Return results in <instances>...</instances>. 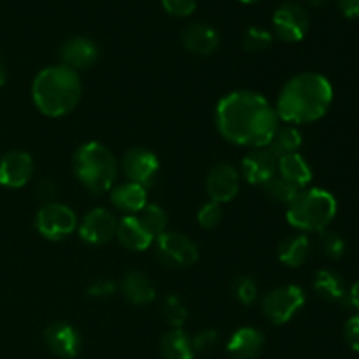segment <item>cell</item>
I'll list each match as a JSON object with an SVG mask.
<instances>
[{
	"instance_id": "cell-1",
	"label": "cell",
	"mask_w": 359,
	"mask_h": 359,
	"mask_svg": "<svg viewBox=\"0 0 359 359\" xmlns=\"http://www.w3.org/2000/svg\"><path fill=\"white\" fill-rule=\"evenodd\" d=\"M217 132L241 147H266L279 128L276 107L263 95L237 90L224 95L214 112Z\"/></svg>"
},
{
	"instance_id": "cell-2",
	"label": "cell",
	"mask_w": 359,
	"mask_h": 359,
	"mask_svg": "<svg viewBox=\"0 0 359 359\" xmlns=\"http://www.w3.org/2000/svg\"><path fill=\"white\" fill-rule=\"evenodd\" d=\"M333 102L332 83L318 72L291 77L279 91L276 112L286 125H307L321 119Z\"/></svg>"
},
{
	"instance_id": "cell-3",
	"label": "cell",
	"mask_w": 359,
	"mask_h": 359,
	"mask_svg": "<svg viewBox=\"0 0 359 359\" xmlns=\"http://www.w3.org/2000/svg\"><path fill=\"white\" fill-rule=\"evenodd\" d=\"M83 95L79 72L65 65L46 67L32 83V98L39 112L48 118H62L72 112Z\"/></svg>"
},
{
	"instance_id": "cell-4",
	"label": "cell",
	"mask_w": 359,
	"mask_h": 359,
	"mask_svg": "<svg viewBox=\"0 0 359 359\" xmlns=\"http://www.w3.org/2000/svg\"><path fill=\"white\" fill-rule=\"evenodd\" d=\"M72 167L77 181L95 195L112 189L119 172V165L111 149L95 140L77 147Z\"/></svg>"
},
{
	"instance_id": "cell-5",
	"label": "cell",
	"mask_w": 359,
	"mask_h": 359,
	"mask_svg": "<svg viewBox=\"0 0 359 359\" xmlns=\"http://www.w3.org/2000/svg\"><path fill=\"white\" fill-rule=\"evenodd\" d=\"M335 216V196L323 188L300 189L286 210L287 223L305 233H321L330 226Z\"/></svg>"
},
{
	"instance_id": "cell-6",
	"label": "cell",
	"mask_w": 359,
	"mask_h": 359,
	"mask_svg": "<svg viewBox=\"0 0 359 359\" xmlns=\"http://www.w3.org/2000/svg\"><path fill=\"white\" fill-rule=\"evenodd\" d=\"M305 305V293L297 284H286L269 291L262 302L265 318L273 325L290 323Z\"/></svg>"
},
{
	"instance_id": "cell-7",
	"label": "cell",
	"mask_w": 359,
	"mask_h": 359,
	"mask_svg": "<svg viewBox=\"0 0 359 359\" xmlns=\"http://www.w3.org/2000/svg\"><path fill=\"white\" fill-rule=\"evenodd\" d=\"M76 212L69 205L60 202H49L39 209L35 216V228L44 238L58 242L72 235L77 230Z\"/></svg>"
},
{
	"instance_id": "cell-8",
	"label": "cell",
	"mask_w": 359,
	"mask_h": 359,
	"mask_svg": "<svg viewBox=\"0 0 359 359\" xmlns=\"http://www.w3.org/2000/svg\"><path fill=\"white\" fill-rule=\"evenodd\" d=\"M156 256L168 269H188L198 259V248L191 238L177 231H163L156 237Z\"/></svg>"
},
{
	"instance_id": "cell-9",
	"label": "cell",
	"mask_w": 359,
	"mask_h": 359,
	"mask_svg": "<svg viewBox=\"0 0 359 359\" xmlns=\"http://www.w3.org/2000/svg\"><path fill=\"white\" fill-rule=\"evenodd\" d=\"M121 170L126 181L147 188L153 184L160 172V160L153 151L146 149V147H132L123 156Z\"/></svg>"
},
{
	"instance_id": "cell-10",
	"label": "cell",
	"mask_w": 359,
	"mask_h": 359,
	"mask_svg": "<svg viewBox=\"0 0 359 359\" xmlns=\"http://www.w3.org/2000/svg\"><path fill=\"white\" fill-rule=\"evenodd\" d=\"M273 30L284 42H300L309 32V14L300 4L284 2L273 13Z\"/></svg>"
},
{
	"instance_id": "cell-11",
	"label": "cell",
	"mask_w": 359,
	"mask_h": 359,
	"mask_svg": "<svg viewBox=\"0 0 359 359\" xmlns=\"http://www.w3.org/2000/svg\"><path fill=\"white\" fill-rule=\"evenodd\" d=\"M116 230H118V219L111 210L104 207L91 209L77 224L81 241L90 245H105L116 237Z\"/></svg>"
},
{
	"instance_id": "cell-12",
	"label": "cell",
	"mask_w": 359,
	"mask_h": 359,
	"mask_svg": "<svg viewBox=\"0 0 359 359\" xmlns=\"http://www.w3.org/2000/svg\"><path fill=\"white\" fill-rule=\"evenodd\" d=\"M241 188V174L230 163H217L207 172L205 189L212 202L223 203L231 202L237 196Z\"/></svg>"
},
{
	"instance_id": "cell-13",
	"label": "cell",
	"mask_w": 359,
	"mask_h": 359,
	"mask_svg": "<svg viewBox=\"0 0 359 359\" xmlns=\"http://www.w3.org/2000/svg\"><path fill=\"white\" fill-rule=\"evenodd\" d=\"M34 175V158L25 151H7L0 158V184L6 188H23Z\"/></svg>"
},
{
	"instance_id": "cell-14",
	"label": "cell",
	"mask_w": 359,
	"mask_h": 359,
	"mask_svg": "<svg viewBox=\"0 0 359 359\" xmlns=\"http://www.w3.org/2000/svg\"><path fill=\"white\" fill-rule=\"evenodd\" d=\"M277 163H279V160L266 147H259V149H252L251 153L242 158L241 174L249 184L263 188L270 179L277 175Z\"/></svg>"
},
{
	"instance_id": "cell-15",
	"label": "cell",
	"mask_w": 359,
	"mask_h": 359,
	"mask_svg": "<svg viewBox=\"0 0 359 359\" xmlns=\"http://www.w3.org/2000/svg\"><path fill=\"white\" fill-rule=\"evenodd\" d=\"M44 342L53 354L63 359H72L79 354L83 340L72 325L63 321L51 323L44 332Z\"/></svg>"
},
{
	"instance_id": "cell-16",
	"label": "cell",
	"mask_w": 359,
	"mask_h": 359,
	"mask_svg": "<svg viewBox=\"0 0 359 359\" xmlns=\"http://www.w3.org/2000/svg\"><path fill=\"white\" fill-rule=\"evenodd\" d=\"M100 56V49L95 41L88 37H72L67 42H63L62 49H60V58H62V65L69 67V69L76 70H86L91 65H95Z\"/></svg>"
},
{
	"instance_id": "cell-17",
	"label": "cell",
	"mask_w": 359,
	"mask_h": 359,
	"mask_svg": "<svg viewBox=\"0 0 359 359\" xmlns=\"http://www.w3.org/2000/svg\"><path fill=\"white\" fill-rule=\"evenodd\" d=\"M263 347H265V337L252 326L238 328L226 344L228 354L233 359H256L262 354Z\"/></svg>"
},
{
	"instance_id": "cell-18",
	"label": "cell",
	"mask_w": 359,
	"mask_h": 359,
	"mask_svg": "<svg viewBox=\"0 0 359 359\" xmlns=\"http://www.w3.org/2000/svg\"><path fill=\"white\" fill-rule=\"evenodd\" d=\"M111 203L126 216H139L147 205V191L135 182H121L111 189Z\"/></svg>"
},
{
	"instance_id": "cell-19",
	"label": "cell",
	"mask_w": 359,
	"mask_h": 359,
	"mask_svg": "<svg viewBox=\"0 0 359 359\" xmlns=\"http://www.w3.org/2000/svg\"><path fill=\"white\" fill-rule=\"evenodd\" d=\"M182 44L193 55L209 56L219 48V34L207 23H191L182 32Z\"/></svg>"
},
{
	"instance_id": "cell-20",
	"label": "cell",
	"mask_w": 359,
	"mask_h": 359,
	"mask_svg": "<svg viewBox=\"0 0 359 359\" xmlns=\"http://www.w3.org/2000/svg\"><path fill=\"white\" fill-rule=\"evenodd\" d=\"M116 238H118L123 248L137 252L146 251L154 241L153 235L146 230V226L140 223L137 216H125L121 221H118Z\"/></svg>"
},
{
	"instance_id": "cell-21",
	"label": "cell",
	"mask_w": 359,
	"mask_h": 359,
	"mask_svg": "<svg viewBox=\"0 0 359 359\" xmlns=\"http://www.w3.org/2000/svg\"><path fill=\"white\" fill-rule=\"evenodd\" d=\"M119 290H121L123 297L133 305H147L156 297V290H154L151 279L140 270H132L123 276Z\"/></svg>"
},
{
	"instance_id": "cell-22",
	"label": "cell",
	"mask_w": 359,
	"mask_h": 359,
	"mask_svg": "<svg viewBox=\"0 0 359 359\" xmlns=\"http://www.w3.org/2000/svg\"><path fill=\"white\" fill-rule=\"evenodd\" d=\"M277 175L293 184L294 188L305 189L312 181V168L300 153H293L279 158Z\"/></svg>"
},
{
	"instance_id": "cell-23",
	"label": "cell",
	"mask_w": 359,
	"mask_h": 359,
	"mask_svg": "<svg viewBox=\"0 0 359 359\" xmlns=\"http://www.w3.org/2000/svg\"><path fill=\"white\" fill-rule=\"evenodd\" d=\"M312 251V244L309 241V237L305 233H297L290 235V237L284 238L279 244V249H277V255H279V259L286 266H291V269H298V266L304 265L309 259Z\"/></svg>"
},
{
	"instance_id": "cell-24",
	"label": "cell",
	"mask_w": 359,
	"mask_h": 359,
	"mask_svg": "<svg viewBox=\"0 0 359 359\" xmlns=\"http://www.w3.org/2000/svg\"><path fill=\"white\" fill-rule=\"evenodd\" d=\"M314 291L319 298H323L325 302H333V304H344L347 297L342 277L328 269H323L316 273Z\"/></svg>"
},
{
	"instance_id": "cell-25",
	"label": "cell",
	"mask_w": 359,
	"mask_h": 359,
	"mask_svg": "<svg viewBox=\"0 0 359 359\" xmlns=\"http://www.w3.org/2000/svg\"><path fill=\"white\" fill-rule=\"evenodd\" d=\"M161 359H195L191 339L181 328H172L160 342Z\"/></svg>"
},
{
	"instance_id": "cell-26",
	"label": "cell",
	"mask_w": 359,
	"mask_h": 359,
	"mask_svg": "<svg viewBox=\"0 0 359 359\" xmlns=\"http://www.w3.org/2000/svg\"><path fill=\"white\" fill-rule=\"evenodd\" d=\"M302 144H304V139H302L300 130L297 126L286 125L277 128V132L273 133L272 140L269 142L266 149L279 160V158L286 156V154L298 153Z\"/></svg>"
},
{
	"instance_id": "cell-27",
	"label": "cell",
	"mask_w": 359,
	"mask_h": 359,
	"mask_svg": "<svg viewBox=\"0 0 359 359\" xmlns=\"http://www.w3.org/2000/svg\"><path fill=\"white\" fill-rule=\"evenodd\" d=\"M137 217H139L140 223L146 226V230L149 231L154 238H156L158 235L163 233L168 223L167 212H165L160 205H156V203H147L142 209V212Z\"/></svg>"
},
{
	"instance_id": "cell-28",
	"label": "cell",
	"mask_w": 359,
	"mask_h": 359,
	"mask_svg": "<svg viewBox=\"0 0 359 359\" xmlns=\"http://www.w3.org/2000/svg\"><path fill=\"white\" fill-rule=\"evenodd\" d=\"M263 189H265L266 196H269L270 200H273V202L277 203H286V205H290V203L293 202L294 196L298 195V191H300V189L294 188L293 184H290V182L284 181L283 177H279V175L270 179V181L263 186Z\"/></svg>"
},
{
	"instance_id": "cell-29",
	"label": "cell",
	"mask_w": 359,
	"mask_h": 359,
	"mask_svg": "<svg viewBox=\"0 0 359 359\" xmlns=\"http://www.w3.org/2000/svg\"><path fill=\"white\" fill-rule=\"evenodd\" d=\"M161 312H163L165 319H167L172 328H182L186 319H188V309L182 304L181 298L175 297V294H168V297L163 298Z\"/></svg>"
},
{
	"instance_id": "cell-30",
	"label": "cell",
	"mask_w": 359,
	"mask_h": 359,
	"mask_svg": "<svg viewBox=\"0 0 359 359\" xmlns=\"http://www.w3.org/2000/svg\"><path fill=\"white\" fill-rule=\"evenodd\" d=\"M272 42H273V35L270 34L269 30L259 27H251L245 30L242 44H244L245 51L262 53V51H266V49L272 46Z\"/></svg>"
},
{
	"instance_id": "cell-31",
	"label": "cell",
	"mask_w": 359,
	"mask_h": 359,
	"mask_svg": "<svg viewBox=\"0 0 359 359\" xmlns=\"http://www.w3.org/2000/svg\"><path fill=\"white\" fill-rule=\"evenodd\" d=\"M318 244L323 255L328 256V258L332 259L342 258L344 252H346V242H344V238L340 237L339 233H335V231H321V233H319Z\"/></svg>"
},
{
	"instance_id": "cell-32",
	"label": "cell",
	"mask_w": 359,
	"mask_h": 359,
	"mask_svg": "<svg viewBox=\"0 0 359 359\" xmlns=\"http://www.w3.org/2000/svg\"><path fill=\"white\" fill-rule=\"evenodd\" d=\"M233 293L242 305H252L258 298V284L252 277H237L233 283Z\"/></svg>"
},
{
	"instance_id": "cell-33",
	"label": "cell",
	"mask_w": 359,
	"mask_h": 359,
	"mask_svg": "<svg viewBox=\"0 0 359 359\" xmlns=\"http://www.w3.org/2000/svg\"><path fill=\"white\" fill-rule=\"evenodd\" d=\"M221 217H223V210H221V205L216 202H207L200 207L198 214H196V219H198V224L203 228V230H212L217 224L221 223Z\"/></svg>"
},
{
	"instance_id": "cell-34",
	"label": "cell",
	"mask_w": 359,
	"mask_h": 359,
	"mask_svg": "<svg viewBox=\"0 0 359 359\" xmlns=\"http://www.w3.org/2000/svg\"><path fill=\"white\" fill-rule=\"evenodd\" d=\"M191 344L195 353H210L217 346V332L216 330H202L196 333Z\"/></svg>"
},
{
	"instance_id": "cell-35",
	"label": "cell",
	"mask_w": 359,
	"mask_h": 359,
	"mask_svg": "<svg viewBox=\"0 0 359 359\" xmlns=\"http://www.w3.org/2000/svg\"><path fill=\"white\" fill-rule=\"evenodd\" d=\"M161 4L172 16H189L196 7V0H161Z\"/></svg>"
},
{
	"instance_id": "cell-36",
	"label": "cell",
	"mask_w": 359,
	"mask_h": 359,
	"mask_svg": "<svg viewBox=\"0 0 359 359\" xmlns=\"http://www.w3.org/2000/svg\"><path fill=\"white\" fill-rule=\"evenodd\" d=\"M86 293L91 298H107L116 293V284L107 279H97L88 286Z\"/></svg>"
},
{
	"instance_id": "cell-37",
	"label": "cell",
	"mask_w": 359,
	"mask_h": 359,
	"mask_svg": "<svg viewBox=\"0 0 359 359\" xmlns=\"http://www.w3.org/2000/svg\"><path fill=\"white\" fill-rule=\"evenodd\" d=\"M344 337H346L347 346H349L354 353L359 354V314L353 316V318L346 323Z\"/></svg>"
},
{
	"instance_id": "cell-38",
	"label": "cell",
	"mask_w": 359,
	"mask_h": 359,
	"mask_svg": "<svg viewBox=\"0 0 359 359\" xmlns=\"http://www.w3.org/2000/svg\"><path fill=\"white\" fill-rule=\"evenodd\" d=\"M56 193H58V186H56L51 179H42V181L37 184V196L44 203L55 202L53 198H55Z\"/></svg>"
},
{
	"instance_id": "cell-39",
	"label": "cell",
	"mask_w": 359,
	"mask_h": 359,
	"mask_svg": "<svg viewBox=\"0 0 359 359\" xmlns=\"http://www.w3.org/2000/svg\"><path fill=\"white\" fill-rule=\"evenodd\" d=\"M339 9L347 20H359V0H339Z\"/></svg>"
},
{
	"instance_id": "cell-40",
	"label": "cell",
	"mask_w": 359,
	"mask_h": 359,
	"mask_svg": "<svg viewBox=\"0 0 359 359\" xmlns=\"http://www.w3.org/2000/svg\"><path fill=\"white\" fill-rule=\"evenodd\" d=\"M344 305H349V307L359 311V279L353 284V287L347 291V297H346V302H344Z\"/></svg>"
},
{
	"instance_id": "cell-41",
	"label": "cell",
	"mask_w": 359,
	"mask_h": 359,
	"mask_svg": "<svg viewBox=\"0 0 359 359\" xmlns=\"http://www.w3.org/2000/svg\"><path fill=\"white\" fill-rule=\"evenodd\" d=\"M6 81H7V70H6V65H4L2 58H0V88L6 84Z\"/></svg>"
},
{
	"instance_id": "cell-42",
	"label": "cell",
	"mask_w": 359,
	"mask_h": 359,
	"mask_svg": "<svg viewBox=\"0 0 359 359\" xmlns=\"http://www.w3.org/2000/svg\"><path fill=\"white\" fill-rule=\"evenodd\" d=\"M307 2L312 4V6H316V7H323V6H326L330 0H307Z\"/></svg>"
},
{
	"instance_id": "cell-43",
	"label": "cell",
	"mask_w": 359,
	"mask_h": 359,
	"mask_svg": "<svg viewBox=\"0 0 359 359\" xmlns=\"http://www.w3.org/2000/svg\"><path fill=\"white\" fill-rule=\"evenodd\" d=\"M241 2H244V4H255V2H259V0H241Z\"/></svg>"
}]
</instances>
